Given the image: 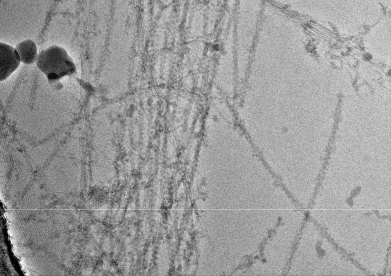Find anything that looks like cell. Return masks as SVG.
<instances>
[{
  "label": "cell",
  "instance_id": "1",
  "mask_svg": "<svg viewBox=\"0 0 391 276\" xmlns=\"http://www.w3.org/2000/svg\"><path fill=\"white\" fill-rule=\"evenodd\" d=\"M36 65L44 73L50 84L57 83L66 76L73 75L76 67L67 51L57 45H53L39 53Z\"/></svg>",
  "mask_w": 391,
  "mask_h": 276
},
{
  "label": "cell",
  "instance_id": "2",
  "mask_svg": "<svg viewBox=\"0 0 391 276\" xmlns=\"http://www.w3.org/2000/svg\"><path fill=\"white\" fill-rule=\"evenodd\" d=\"M20 57L15 48L0 43V79H7L20 65Z\"/></svg>",
  "mask_w": 391,
  "mask_h": 276
},
{
  "label": "cell",
  "instance_id": "3",
  "mask_svg": "<svg viewBox=\"0 0 391 276\" xmlns=\"http://www.w3.org/2000/svg\"><path fill=\"white\" fill-rule=\"evenodd\" d=\"M15 49L23 63L30 65L36 62L39 53L36 44L34 41L29 39L21 41L17 44Z\"/></svg>",
  "mask_w": 391,
  "mask_h": 276
}]
</instances>
